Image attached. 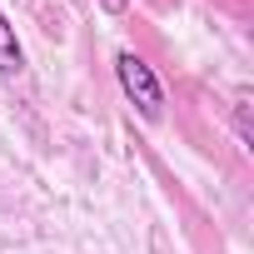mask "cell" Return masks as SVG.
Wrapping results in <instances>:
<instances>
[{"instance_id": "cell-1", "label": "cell", "mask_w": 254, "mask_h": 254, "mask_svg": "<svg viewBox=\"0 0 254 254\" xmlns=\"http://www.w3.org/2000/svg\"><path fill=\"white\" fill-rule=\"evenodd\" d=\"M115 80H120L125 100L140 110V120H160V115H165V85H160V75H155L135 50H120V55H115Z\"/></svg>"}, {"instance_id": "cell-2", "label": "cell", "mask_w": 254, "mask_h": 254, "mask_svg": "<svg viewBox=\"0 0 254 254\" xmlns=\"http://www.w3.org/2000/svg\"><path fill=\"white\" fill-rule=\"evenodd\" d=\"M20 70H25V50H20V35H15L10 15L0 10V75H5V80H15Z\"/></svg>"}]
</instances>
